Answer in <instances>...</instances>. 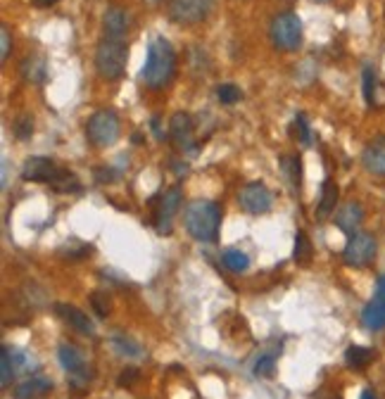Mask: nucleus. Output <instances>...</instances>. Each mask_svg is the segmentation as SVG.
<instances>
[{"mask_svg": "<svg viewBox=\"0 0 385 399\" xmlns=\"http://www.w3.org/2000/svg\"><path fill=\"white\" fill-rule=\"evenodd\" d=\"M128 62V48L124 46V41H112L105 38L100 41V46L96 50V69L98 74L107 78V81H114L124 74Z\"/></svg>", "mask_w": 385, "mask_h": 399, "instance_id": "obj_3", "label": "nucleus"}, {"mask_svg": "<svg viewBox=\"0 0 385 399\" xmlns=\"http://www.w3.org/2000/svg\"><path fill=\"white\" fill-rule=\"evenodd\" d=\"M361 83H364V98L369 105H374V93H376V71L371 67H364L361 71Z\"/></svg>", "mask_w": 385, "mask_h": 399, "instance_id": "obj_26", "label": "nucleus"}, {"mask_svg": "<svg viewBox=\"0 0 385 399\" xmlns=\"http://www.w3.org/2000/svg\"><path fill=\"white\" fill-rule=\"evenodd\" d=\"M361 221H364V209H361L359 202L342 204L338 209V214H335V224H338L340 231L347 233V235H354L356 231H359Z\"/></svg>", "mask_w": 385, "mask_h": 399, "instance_id": "obj_15", "label": "nucleus"}, {"mask_svg": "<svg viewBox=\"0 0 385 399\" xmlns=\"http://www.w3.org/2000/svg\"><path fill=\"white\" fill-rule=\"evenodd\" d=\"M114 176H117V171H114V169H98L96 171V178L100 183H112Z\"/></svg>", "mask_w": 385, "mask_h": 399, "instance_id": "obj_33", "label": "nucleus"}, {"mask_svg": "<svg viewBox=\"0 0 385 399\" xmlns=\"http://www.w3.org/2000/svg\"><path fill=\"white\" fill-rule=\"evenodd\" d=\"M217 98L221 105H235L242 98V93L235 83H221L217 88Z\"/></svg>", "mask_w": 385, "mask_h": 399, "instance_id": "obj_24", "label": "nucleus"}, {"mask_svg": "<svg viewBox=\"0 0 385 399\" xmlns=\"http://www.w3.org/2000/svg\"><path fill=\"white\" fill-rule=\"evenodd\" d=\"M57 356H60L62 368L67 370V373L74 378V380L83 383V380H88V378H91L88 366H86V361H83V354L78 352L74 345H69V342H62L60 349H57Z\"/></svg>", "mask_w": 385, "mask_h": 399, "instance_id": "obj_9", "label": "nucleus"}, {"mask_svg": "<svg viewBox=\"0 0 385 399\" xmlns=\"http://www.w3.org/2000/svg\"><path fill=\"white\" fill-rule=\"evenodd\" d=\"M174 71H176V53H174V48H171V43L160 36V38H155L148 46V55H145V64H143V69H140V78L150 90H160L174 78Z\"/></svg>", "mask_w": 385, "mask_h": 399, "instance_id": "obj_1", "label": "nucleus"}, {"mask_svg": "<svg viewBox=\"0 0 385 399\" xmlns=\"http://www.w3.org/2000/svg\"><path fill=\"white\" fill-rule=\"evenodd\" d=\"M55 314H57V316H60L69 328H74L76 333L88 335V338H93V335H96L93 321L88 318V314H83L81 309H78V306H74V304H55Z\"/></svg>", "mask_w": 385, "mask_h": 399, "instance_id": "obj_12", "label": "nucleus"}, {"mask_svg": "<svg viewBox=\"0 0 385 399\" xmlns=\"http://www.w3.org/2000/svg\"><path fill=\"white\" fill-rule=\"evenodd\" d=\"M0 366H3V378H0V383H3V388L12 383V375L17 373V368H14V361L10 356V349L3 347V352H0Z\"/></svg>", "mask_w": 385, "mask_h": 399, "instance_id": "obj_25", "label": "nucleus"}, {"mask_svg": "<svg viewBox=\"0 0 385 399\" xmlns=\"http://www.w3.org/2000/svg\"><path fill=\"white\" fill-rule=\"evenodd\" d=\"M338 185H335L333 181H326L324 185H321V200H319V207H317V214L319 217H328V214L335 212V204H338Z\"/></svg>", "mask_w": 385, "mask_h": 399, "instance_id": "obj_19", "label": "nucleus"}, {"mask_svg": "<svg viewBox=\"0 0 385 399\" xmlns=\"http://www.w3.org/2000/svg\"><path fill=\"white\" fill-rule=\"evenodd\" d=\"M274 370H276V359L271 354H264L257 359V363H255V375L257 378H271L274 375Z\"/></svg>", "mask_w": 385, "mask_h": 399, "instance_id": "obj_27", "label": "nucleus"}, {"mask_svg": "<svg viewBox=\"0 0 385 399\" xmlns=\"http://www.w3.org/2000/svg\"><path fill=\"white\" fill-rule=\"evenodd\" d=\"M361 323L369 328V331H383L385 328V304L381 299H371V302L364 306L361 311Z\"/></svg>", "mask_w": 385, "mask_h": 399, "instance_id": "obj_17", "label": "nucleus"}, {"mask_svg": "<svg viewBox=\"0 0 385 399\" xmlns=\"http://www.w3.org/2000/svg\"><path fill=\"white\" fill-rule=\"evenodd\" d=\"M110 345H112L114 352H117L119 356H126V359H140L143 356V347L124 333H114Z\"/></svg>", "mask_w": 385, "mask_h": 399, "instance_id": "obj_18", "label": "nucleus"}, {"mask_svg": "<svg viewBox=\"0 0 385 399\" xmlns=\"http://www.w3.org/2000/svg\"><path fill=\"white\" fill-rule=\"evenodd\" d=\"M309 256H312V242H309V238H307L302 231H297L295 249H292V259H295L297 264H307V261H309Z\"/></svg>", "mask_w": 385, "mask_h": 399, "instance_id": "obj_23", "label": "nucleus"}, {"mask_svg": "<svg viewBox=\"0 0 385 399\" xmlns=\"http://www.w3.org/2000/svg\"><path fill=\"white\" fill-rule=\"evenodd\" d=\"M376 299H381V302L385 304V276H381L376 281Z\"/></svg>", "mask_w": 385, "mask_h": 399, "instance_id": "obj_35", "label": "nucleus"}, {"mask_svg": "<svg viewBox=\"0 0 385 399\" xmlns=\"http://www.w3.org/2000/svg\"><path fill=\"white\" fill-rule=\"evenodd\" d=\"M238 202L250 214H267L274 207V195L264 183H247L238 192Z\"/></svg>", "mask_w": 385, "mask_h": 399, "instance_id": "obj_8", "label": "nucleus"}, {"mask_svg": "<svg viewBox=\"0 0 385 399\" xmlns=\"http://www.w3.org/2000/svg\"><path fill=\"white\" fill-rule=\"evenodd\" d=\"M271 43L278 50H297L302 46V21H299L297 14L283 12L271 21Z\"/></svg>", "mask_w": 385, "mask_h": 399, "instance_id": "obj_5", "label": "nucleus"}, {"mask_svg": "<svg viewBox=\"0 0 385 399\" xmlns=\"http://www.w3.org/2000/svg\"><path fill=\"white\" fill-rule=\"evenodd\" d=\"M183 224L190 238H195L197 242H214L221 224L219 204L212 200H192L183 212Z\"/></svg>", "mask_w": 385, "mask_h": 399, "instance_id": "obj_2", "label": "nucleus"}, {"mask_svg": "<svg viewBox=\"0 0 385 399\" xmlns=\"http://www.w3.org/2000/svg\"><path fill=\"white\" fill-rule=\"evenodd\" d=\"M192 131H195V124H192V117L188 112H176L174 117H171L169 135L178 147H183V150L195 147V135H192Z\"/></svg>", "mask_w": 385, "mask_h": 399, "instance_id": "obj_10", "label": "nucleus"}, {"mask_svg": "<svg viewBox=\"0 0 385 399\" xmlns=\"http://www.w3.org/2000/svg\"><path fill=\"white\" fill-rule=\"evenodd\" d=\"M314 3H326V0H314Z\"/></svg>", "mask_w": 385, "mask_h": 399, "instance_id": "obj_38", "label": "nucleus"}, {"mask_svg": "<svg viewBox=\"0 0 385 399\" xmlns=\"http://www.w3.org/2000/svg\"><path fill=\"white\" fill-rule=\"evenodd\" d=\"M221 261H224V266L228 271H233V274L247 271V266H250V256L245 252H240V249H233V247L221 254Z\"/></svg>", "mask_w": 385, "mask_h": 399, "instance_id": "obj_22", "label": "nucleus"}, {"mask_svg": "<svg viewBox=\"0 0 385 399\" xmlns=\"http://www.w3.org/2000/svg\"><path fill=\"white\" fill-rule=\"evenodd\" d=\"M91 302H93V309H96L100 318H105L107 314H110V302H107V295H103V292H93Z\"/></svg>", "mask_w": 385, "mask_h": 399, "instance_id": "obj_29", "label": "nucleus"}, {"mask_svg": "<svg viewBox=\"0 0 385 399\" xmlns=\"http://www.w3.org/2000/svg\"><path fill=\"white\" fill-rule=\"evenodd\" d=\"M128 26H131V17L124 7H110L103 14V28H105V38L121 41L128 33Z\"/></svg>", "mask_w": 385, "mask_h": 399, "instance_id": "obj_13", "label": "nucleus"}, {"mask_svg": "<svg viewBox=\"0 0 385 399\" xmlns=\"http://www.w3.org/2000/svg\"><path fill=\"white\" fill-rule=\"evenodd\" d=\"M10 48H12L10 28H7V26H0V57H3V62L7 60V55H10Z\"/></svg>", "mask_w": 385, "mask_h": 399, "instance_id": "obj_32", "label": "nucleus"}, {"mask_svg": "<svg viewBox=\"0 0 385 399\" xmlns=\"http://www.w3.org/2000/svg\"><path fill=\"white\" fill-rule=\"evenodd\" d=\"M361 399H376V397H374V392H371V390H364L361 392Z\"/></svg>", "mask_w": 385, "mask_h": 399, "instance_id": "obj_37", "label": "nucleus"}, {"mask_svg": "<svg viewBox=\"0 0 385 399\" xmlns=\"http://www.w3.org/2000/svg\"><path fill=\"white\" fill-rule=\"evenodd\" d=\"M361 164L369 174L385 176V135L376 138L374 142H369L366 150H364V155H361Z\"/></svg>", "mask_w": 385, "mask_h": 399, "instance_id": "obj_14", "label": "nucleus"}, {"mask_svg": "<svg viewBox=\"0 0 385 399\" xmlns=\"http://www.w3.org/2000/svg\"><path fill=\"white\" fill-rule=\"evenodd\" d=\"M376 256V238L371 233H354L349 235L345 252H342V259H345L347 266L364 269L374 261Z\"/></svg>", "mask_w": 385, "mask_h": 399, "instance_id": "obj_6", "label": "nucleus"}, {"mask_svg": "<svg viewBox=\"0 0 385 399\" xmlns=\"http://www.w3.org/2000/svg\"><path fill=\"white\" fill-rule=\"evenodd\" d=\"M374 356H376L374 349L361 347V345H349L345 352V361H347V366H352V368H364L374 361Z\"/></svg>", "mask_w": 385, "mask_h": 399, "instance_id": "obj_20", "label": "nucleus"}, {"mask_svg": "<svg viewBox=\"0 0 385 399\" xmlns=\"http://www.w3.org/2000/svg\"><path fill=\"white\" fill-rule=\"evenodd\" d=\"M50 390H53V383H50L48 378L34 375V378H26L24 383H19L17 388H14V399H41V397H46Z\"/></svg>", "mask_w": 385, "mask_h": 399, "instance_id": "obj_16", "label": "nucleus"}, {"mask_svg": "<svg viewBox=\"0 0 385 399\" xmlns=\"http://www.w3.org/2000/svg\"><path fill=\"white\" fill-rule=\"evenodd\" d=\"M55 3H57V0H34V5H38V7H50Z\"/></svg>", "mask_w": 385, "mask_h": 399, "instance_id": "obj_36", "label": "nucleus"}, {"mask_svg": "<svg viewBox=\"0 0 385 399\" xmlns=\"http://www.w3.org/2000/svg\"><path fill=\"white\" fill-rule=\"evenodd\" d=\"M181 197H183V192L178 185L164 192V197L160 200V209H157V217H155L157 231L160 233H171V219H174V214L178 212V207H181Z\"/></svg>", "mask_w": 385, "mask_h": 399, "instance_id": "obj_11", "label": "nucleus"}, {"mask_svg": "<svg viewBox=\"0 0 385 399\" xmlns=\"http://www.w3.org/2000/svg\"><path fill=\"white\" fill-rule=\"evenodd\" d=\"M212 0H169V17L176 24H197L207 19Z\"/></svg>", "mask_w": 385, "mask_h": 399, "instance_id": "obj_7", "label": "nucleus"}, {"mask_svg": "<svg viewBox=\"0 0 385 399\" xmlns=\"http://www.w3.org/2000/svg\"><path fill=\"white\" fill-rule=\"evenodd\" d=\"M31 133H34V121L31 117H21L17 124H14V135L21 140H26V138H31Z\"/></svg>", "mask_w": 385, "mask_h": 399, "instance_id": "obj_30", "label": "nucleus"}, {"mask_svg": "<svg viewBox=\"0 0 385 399\" xmlns=\"http://www.w3.org/2000/svg\"><path fill=\"white\" fill-rule=\"evenodd\" d=\"M295 128H297L299 142H302V145H309V142H312V133H309V124H307L304 114H297V117H295Z\"/></svg>", "mask_w": 385, "mask_h": 399, "instance_id": "obj_31", "label": "nucleus"}, {"mask_svg": "<svg viewBox=\"0 0 385 399\" xmlns=\"http://www.w3.org/2000/svg\"><path fill=\"white\" fill-rule=\"evenodd\" d=\"M283 169H285V174H288L290 178V183H292V188H297L299 190V178H302V171H299V157H288V160L283 162Z\"/></svg>", "mask_w": 385, "mask_h": 399, "instance_id": "obj_28", "label": "nucleus"}, {"mask_svg": "<svg viewBox=\"0 0 385 399\" xmlns=\"http://www.w3.org/2000/svg\"><path fill=\"white\" fill-rule=\"evenodd\" d=\"M21 74H24L26 81L31 83H43L46 81V62L41 57H26L21 62Z\"/></svg>", "mask_w": 385, "mask_h": 399, "instance_id": "obj_21", "label": "nucleus"}, {"mask_svg": "<svg viewBox=\"0 0 385 399\" xmlns=\"http://www.w3.org/2000/svg\"><path fill=\"white\" fill-rule=\"evenodd\" d=\"M135 378H138V370H135V368H126L124 373L119 375V385H131Z\"/></svg>", "mask_w": 385, "mask_h": 399, "instance_id": "obj_34", "label": "nucleus"}, {"mask_svg": "<svg viewBox=\"0 0 385 399\" xmlns=\"http://www.w3.org/2000/svg\"><path fill=\"white\" fill-rule=\"evenodd\" d=\"M86 138L96 147H110L119 138V117L112 110L93 112L86 121Z\"/></svg>", "mask_w": 385, "mask_h": 399, "instance_id": "obj_4", "label": "nucleus"}]
</instances>
